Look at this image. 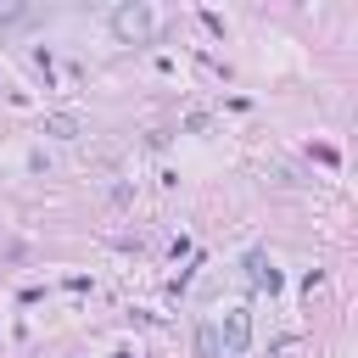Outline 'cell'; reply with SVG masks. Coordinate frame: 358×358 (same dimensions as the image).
<instances>
[{
    "mask_svg": "<svg viewBox=\"0 0 358 358\" xmlns=\"http://www.w3.org/2000/svg\"><path fill=\"white\" fill-rule=\"evenodd\" d=\"M112 28H117V39L145 45V39L157 34V17H151V6H117V11H112Z\"/></svg>",
    "mask_w": 358,
    "mask_h": 358,
    "instance_id": "1",
    "label": "cell"
},
{
    "mask_svg": "<svg viewBox=\"0 0 358 358\" xmlns=\"http://www.w3.org/2000/svg\"><path fill=\"white\" fill-rule=\"evenodd\" d=\"M246 341H252V313H229L224 319V330H218V347H229V352H246Z\"/></svg>",
    "mask_w": 358,
    "mask_h": 358,
    "instance_id": "2",
    "label": "cell"
},
{
    "mask_svg": "<svg viewBox=\"0 0 358 358\" xmlns=\"http://www.w3.org/2000/svg\"><path fill=\"white\" fill-rule=\"evenodd\" d=\"M246 280L263 285V291H280V268H274L263 252H246Z\"/></svg>",
    "mask_w": 358,
    "mask_h": 358,
    "instance_id": "3",
    "label": "cell"
},
{
    "mask_svg": "<svg viewBox=\"0 0 358 358\" xmlns=\"http://www.w3.org/2000/svg\"><path fill=\"white\" fill-rule=\"evenodd\" d=\"M196 358H224V347H218V324H201V330H196Z\"/></svg>",
    "mask_w": 358,
    "mask_h": 358,
    "instance_id": "4",
    "label": "cell"
},
{
    "mask_svg": "<svg viewBox=\"0 0 358 358\" xmlns=\"http://www.w3.org/2000/svg\"><path fill=\"white\" fill-rule=\"evenodd\" d=\"M45 134H56V140H73V134H78V117L56 112V117H45Z\"/></svg>",
    "mask_w": 358,
    "mask_h": 358,
    "instance_id": "5",
    "label": "cell"
},
{
    "mask_svg": "<svg viewBox=\"0 0 358 358\" xmlns=\"http://www.w3.org/2000/svg\"><path fill=\"white\" fill-rule=\"evenodd\" d=\"M28 17V6H0V22H22Z\"/></svg>",
    "mask_w": 358,
    "mask_h": 358,
    "instance_id": "6",
    "label": "cell"
},
{
    "mask_svg": "<svg viewBox=\"0 0 358 358\" xmlns=\"http://www.w3.org/2000/svg\"><path fill=\"white\" fill-rule=\"evenodd\" d=\"M117 358H134V352H117Z\"/></svg>",
    "mask_w": 358,
    "mask_h": 358,
    "instance_id": "7",
    "label": "cell"
}]
</instances>
